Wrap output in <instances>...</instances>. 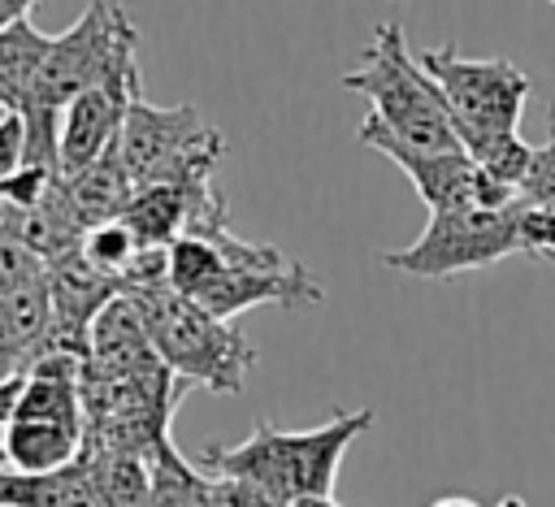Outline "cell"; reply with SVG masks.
I'll return each mask as SVG.
<instances>
[{
	"label": "cell",
	"instance_id": "cell-1",
	"mask_svg": "<svg viewBox=\"0 0 555 507\" xmlns=\"http://www.w3.org/2000/svg\"><path fill=\"white\" fill-rule=\"evenodd\" d=\"M169 286L225 321L256 303L317 308L325 295L304 260H291L269 243L238 238L230 217L199 221L169 247Z\"/></svg>",
	"mask_w": 555,
	"mask_h": 507
},
{
	"label": "cell",
	"instance_id": "cell-2",
	"mask_svg": "<svg viewBox=\"0 0 555 507\" xmlns=\"http://www.w3.org/2000/svg\"><path fill=\"white\" fill-rule=\"evenodd\" d=\"M373 429L369 407H338L317 429H278L273 420H260L243 442H208L199 451V468L208 477H243L278 494L286 507L308 494H334L338 464L347 446Z\"/></svg>",
	"mask_w": 555,
	"mask_h": 507
},
{
	"label": "cell",
	"instance_id": "cell-3",
	"mask_svg": "<svg viewBox=\"0 0 555 507\" xmlns=\"http://www.w3.org/2000/svg\"><path fill=\"white\" fill-rule=\"evenodd\" d=\"M139 35L130 13L117 0H91L78 22L61 35H52L48 61L30 87V95L13 108L26 121V160L61 169V117L65 108L108 69L117 48Z\"/></svg>",
	"mask_w": 555,
	"mask_h": 507
},
{
	"label": "cell",
	"instance_id": "cell-4",
	"mask_svg": "<svg viewBox=\"0 0 555 507\" xmlns=\"http://www.w3.org/2000/svg\"><path fill=\"white\" fill-rule=\"evenodd\" d=\"M338 82L343 91L364 95L369 117H377L403 143L421 152H464L455 134V117L438 82L416 61V52H408V35L399 22H377L373 39L360 52V65L347 69Z\"/></svg>",
	"mask_w": 555,
	"mask_h": 507
},
{
	"label": "cell",
	"instance_id": "cell-5",
	"mask_svg": "<svg viewBox=\"0 0 555 507\" xmlns=\"http://www.w3.org/2000/svg\"><path fill=\"white\" fill-rule=\"evenodd\" d=\"M134 295L147 312L152 347H156L160 364L178 377V386H199L212 394L243 390V381L256 364V347L234 329V321L212 316L208 308L191 303L173 286H152V290H134Z\"/></svg>",
	"mask_w": 555,
	"mask_h": 507
},
{
	"label": "cell",
	"instance_id": "cell-6",
	"mask_svg": "<svg viewBox=\"0 0 555 507\" xmlns=\"http://www.w3.org/2000/svg\"><path fill=\"white\" fill-rule=\"evenodd\" d=\"M117 152H121V165H126L134 191L156 186V182L199 186V182H212V169L230 152V143L217 126L199 121V113L191 104L156 108L139 95L126 113Z\"/></svg>",
	"mask_w": 555,
	"mask_h": 507
},
{
	"label": "cell",
	"instance_id": "cell-7",
	"mask_svg": "<svg viewBox=\"0 0 555 507\" xmlns=\"http://www.w3.org/2000/svg\"><path fill=\"white\" fill-rule=\"evenodd\" d=\"M416 61L438 82L455 130H516L533 91L529 74L507 56H464L455 43L421 48Z\"/></svg>",
	"mask_w": 555,
	"mask_h": 507
},
{
	"label": "cell",
	"instance_id": "cell-8",
	"mask_svg": "<svg viewBox=\"0 0 555 507\" xmlns=\"http://www.w3.org/2000/svg\"><path fill=\"white\" fill-rule=\"evenodd\" d=\"M512 204L477 208V212H429V225L408 247L382 251L377 260L412 277H455L468 269L499 264L503 256H520Z\"/></svg>",
	"mask_w": 555,
	"mask_h": 507
},
{
	"label": "cell",
	"instance_id": "cell-9",
	"mask_svg": "<svg viewBox=\"0 0 555 507\" xmlns=\"http://www.w3.org/2000/svg\"><path fill=\"white\" fill-rule=\"evenodd\" d=\"M356 139H360L364 147L382 152L386 160H395V165L412 178V186H416V195L429 204V212L507 208V204L516 199V191L503 186V182H494L486 169H477V165L468 160V152H421V147L403 143L399 134H390V130H386L377 117H369V113H364Z\"/></svg>",
	"mask_w": 555,
	"mask_h": 507
},
{
	"label": "cell",
	"instance_id": "cell-10",
	"mask_svg": "<svg viewBox=\"0 0 555 507\" xmlns=\"http://www.w3.org/2000/svg\"><path fill=\"white\" fill-rule=\"evenodd\" d=\"M143 95L139 82V35H130L117 56L108 61V69L65 108L61 117V178L87 169L91 160H100L126 126L130 104Z\"/></svg>",
	"mask_w": 555,
	"mask_h": 507
},
{
	"label": "cell",
	"instance_id": "cell-11",
	"mask_svg": "<svg viewBox=\"0 0 555 507\" xmlns=\"http://www.w3.org/2000/svg\"><path fill=\"white\" fill-rule=\"evenodd\" d=\"M43 286H48V303H52V342L56 347H74V351L87 355L91 325L104 312V303L121 290V282L108 277L104 269H95L78 247V251H69V256L48 264Z\"/></svg>",
	"mask_w": 555,
	"mask_h": 507
},
{
	"label": "cell",
	"instance_id": "cell-12",
	"mask_svg": "<svg viewBox=\"0 0 555 507\" xmlns=\"http://www.w3.org/2000/svg\"><path fill=\"white\" fill-rule=\"evenodd\" d=\"M82 442H87V420L9 412V420L0 429V464L22 477L61 472L82 459Z\"/></svg>",
	"mask_w": 555,
	"mask_h": 507
},
{
	"label": "cell",
	"instance_id": "cell-13",
	"mask_svg": "<svg viewBox=\"0 0 555 507\" xmlns=\"http://www.w3.org/2000/svg\"><path fill=\"white\" fill-rule=\"evenodd\" d=\"M156 347H152V329H147V312L139 303L134 290H117L104 312L95 316L91 325V338H87V368L91 373H104V377H117V373H134V368H147L156 364Z\"/></svg>",
	"mask_w": 555,
	"mask_h": 507
},
{
	"label": "cell",
	"instance_id": "cell-14",
	"mask_svg": "<svg viewBox=\"0 0 555 507\" xmlns=\"http://www.w3.org/2000/svg\"><path fill=\"white\" fill-rule=\"evenodd\" d=\"M52 347V303L48 286L17 290L0 299V386L17 381Z\"/></svg>",
	"mask_w": 555,
	"mask_h": 507
},
{
	"label": "cell",
	"instance_id": "cell-15",
	"mask_svg": "<svg viewBox=\"0 0 555 507\" xmlns=\"http://www.w3.org/2000/svg\"><path fill=\"white\" fill-rule=\"evenodd\" d=\"M65 195H69V204L78 208V217L87 221V230H95V225H104V221H117V217L126 212L130 195H134V182H130V173H126V165H121L117 143H113L100 160H91L87 169L69 173V178H65Z\"/></svg>",
	"mask_w": 555,
	"mask_h": 507
},
{
	"label": "cell",
	"instance_id": "cell-16",
	"mask_svg": "<svg viewBox=\"0 0 555 507\" xmlns=\"http://www.w3.org/2000/svg\"><path fill=\"white\" fill-rule=\"evenodd\" d=\"M0 507H104V498L91 468L78 459L43 477H22L0 468Z\"/></svg>",
	"mask_w": 555,
	"mask_h": 507
},
{
	"label": "cell",
	"instance_id": "cell-17",
	"mask_svg": "<svg viewBox=\"0 0 555 507\" xmlns=\"http://www.w3.org/2000/svg\"><path fill=\"white\" fill-rule=\"evenodd\" d=\"M48 48H52V35H43L30 17L0 26V108H17L30 95L48 61Z\"/></svg>",
	"mask_w": 555,
	"mask_h": 507
},
{
	"label": "cell",
	"instance_id": "cell-18",
	"mask_svg": "<svg viewBox=\"0 0 555 507\" xmlns=\"http://www.w3.org/2000/svg\"><path fill=\"white\" fill-rule=\"evenodd\" d=\"M152 507H217L208 472H195L191 459L178 455L173 438L152 459Z\"/></svg>",
	"mask_w": 555,
	"mask_h": 507
},
{
	"label": "cell",
	"instance_id": "cell-19",
	"mask_svg": "<svg viewBox=\"0 0 555 507\" xmlns=\"http://www.w3.org/2000/svg\"><path fill=\"white\" fill-rule=\"evenodd\" d=\"M147 243H139L134 238V230L117 217V221H104V225H95V230H87V238H82V256L95 264V269H104L108 277H117V282H126V273H130V264H134V256L143 251ZM126 290V286H121Z\"/></svg>",
	"mask_w": 555,
	"mask_h": 507
},
{
	"label": "cell",
	"instance_id": "cell-20",
	"mask_svg": "<svg viewBox=\"0 0 555 507\" xmlns=\"http://www.w3.org/2000/svg\"><path fill=\"white\" fill-rule=\"evenodd\" d=\"M48 273V264L9 230V221H0V299L39 286Z\"/></svg>",
	"mask_w": 555,
	"mask_h": 507
},
{
	"label": "cell",
	"instance_id": "cell-21",
	"mask_svg": "<svg viewBox=\"0 0 555 507\" xmlns=\"http://www.w3.org/2000/svg\"><path fill=\"white\" fill-rule=\"evenodd\" d=\"M512 212H516V243H520V256L555 260V208H542V204H529V199L516 195Z\"/></svg>",
	"mask_w": 555,
	"mask_h": 507
},
{
	"label": "cell",
	"instance_id": "cell-22",
	"mask_svg": "<svg viewBox=\"0 0 555 507\" xmlns=\"http://www.w3.org/2000/svg\"><path fill=\"white\" fill-rule=\"evenodd\" d=\"M520 199L529 204H542V208H555V108H551V139L542 147H533V160H529V173L516 191Z\"/></svg>",
	"mask_w": 555,
	"mask_h": 507
},
{
	"label": "cell",
	"instance_id": "cell-23",
	"mask_svg": "<svg viewBox=\"0 0 555 507\" xmlns=\"http://www.w3.org/2000/svg\"><path fill=\"white\" fill-rule=\"evenodd\" d=\"M208 485H212L217 507H286L278 494H269L264 485L243 481V477H208Z\"/></svg>",
	"mask_w": 555,
	"mask_h": 507
},
{
	"label": "cell",
	"instance_id": "cell-24",
	"mask_svg": "<svg viewBox=\"0 0 555 507\" xmlns=\"http://www.w3.org/2000/svg\"><path fill=\"white\" fill-rule=\"evenodd\" d=\"M22 160H26V121H22V113L0 108V195H4V182L22 169ZM0 208H4V199H0Z\"/></svg>",
	"mask_w": 555,
	"mask_h": 507
},
{
	"label": "cell",
	"instance_id": "cell-25",
	"mask_svg": "<svg viewBox=\"0 0 555 507\" xmlns=\"http://www.w3.org/2000/svg\"><path fill=\"white\" fill-rule=\"evenodd\" d=\"M30 9H35V0H0V26L30 17Z\"/></svg>",
	"mask_w": 555,
	"mask_h": 507
},
{
	"label": "cell",
	"instance_id": "cell-26",
	"mask_svg": "<svg viewBox=\"0 0 555 507\" xmlns=\"http://www.w3.org/2000/svg\"><path fill=\"white\" fill-rule=\"evenodd\" d=\"M291 507H343L334 494H308V498H295Z\"/></svg>",
	"mask_w": 555,
	"mask_h": 507
},
{
	"label": "cell",
	"instance_id": "cell-27",
	"mask_svg": "<svg viewBox=\"0 0 555 507\" xmlns=\"http://www.w3.org/2000/svg\"><path fill=\"white\" fill-rule=\"evenodd\" d=\"M429 507H481V503H473V498H464V494H442V498H434Z\"/></svg>",
	"mask_w": 555,
	"mask_h": 507
},
{
	"label": "cell",
	"instance_id": "cell-28",
	"mask_svg": "<svg viewBox=\"0 0 555 507\" xmlns=\"http://www.w3.org/2000/svg\"><path fill=\"white\" fill-rule=\"evenodd\" d=\"M490 507H525V498H520V494H507V498H499V503H490Z\"/></svg>",
	"mask_w": 555,
	"mask_h": 507
},
{
	"label": "cell",
	"instance_id": "cell-29",
	"mask_svg": "<svg viewBox=\"0 0 555 507\" xmlns=\"http://www.w3.org/2000/svg\"><path fill=\"white\" fill-rule=\"evenodd\" d=\"M0 221H4V208H0Z\"/></svg>",
	"mask_w": 555,
	"mask_h": 507
},
{
	"label": "cell",
	"instance_id": "cell-30",
	"mask_svg": "<svg viewBox=\"0 0 555 507\" xmlns=\"http://www.w3.org/2000/svg\"><path fill=\"white\" fill-rule=\"evenodd\" d=\"M551 4H555V0H551Z\"/></svg>",
	"mask_w": 555,
	"mask_h": 507
}]
</instances>
